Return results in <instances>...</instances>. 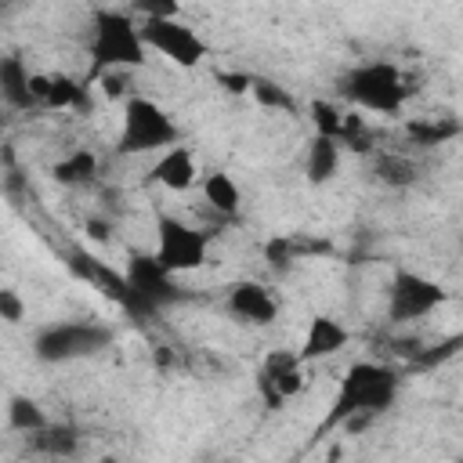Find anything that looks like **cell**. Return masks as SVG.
I'll list each match as a JSON object with an SVG mask.
<instances>
[{
  "label": "cell",
  "instance_id": "obj_21",
  "mask_svg": "<svg viewBox=\"0 0 463 463\" xmlns=\"http://www.w3.org/2000/svg\"><path fill=\"white\" fill-rule=\"evenodd\" d=\"M51 420H47V412L40 409V402L36 398H29V394H11L7 398V427L14 430V434H33V430H40V427H47Z\"/></svg>",
  "mask_w": 463,
  "mask_h": 463
},
{
  "label": "cell",
  "instance_id": "obj_14",
  "mask_svg": "<svg viewBox=\"0 0 463 463\" xmlns=\"http://www.w3.org/2000/svg\"><path fill=\"white\" fill-rule=\"evenodd\" d=\"M152 181L163 184L166 192H188L195 181H199V170H195V159H192V148L188 145H170L163 148L159 163L152 166Z\"/></svg>",
  "mask_w": 463,
  "mask_h": 463
},
{
  "label": "cell",
  "instance_id": "obj_32",
  "mask_svg": "<svg viewBox=\"0 0 463 463\" xmlns=\"http://www.w3.org/2000/svg\"><path fill=\"white\" fill-rule=\"evenodd\" d=\"M87 232H90V239H109V224L105 221H87Z\"/></svg>",
  "mask_w": 463,
  "mask_h": 463
},
{
  "label": "cell",
  "instance_id": "obj_8",
  "mask_svg": "<svg viewBox=\"0 0 463 463\" xmlns=\"http://www.w3.org/2000/svg\"><path fill=\"white\" fill-rule=\"evenodd\" d=\"M441 300H445V289L434 279L402 268V271H394L391 289H387V315H391V322H416V318L430 315Z\"/></svg>",
  "mask_w": 463,
  "mask_h": 463
},
{
  "label": "cell",
  "instance_id": "obj_6",
  "mask_svg": "<svg viewBox=\"0 0 463 463\" xmlns=\"http://www.w3.org/2000/svg\"><path fill=\"white\" fill-rule=\"evenodd\" d=\"M210 253V235L192 228L188 221L174 217V213H159L156 217V260L170 271V275H184L206 264Z\"/></svg>",
  "mask_w": 463,
  "mask_h": 463
},
{
  "label": "cell",
  "instance_id": "obj_17",
  "mask_svg": "<svg viewBox=\"0 0 463 463\" xmlns=\"http://www.w3.org/2000/svg\"><path fill=\"white\" fill-rule=\"evenodd\" d=\"M336 166H340V145H336V137L315 134L311 145H307V163H304L307 181L311 184H326L336 174Z\"/></svg>",
  "mask_w": 463,
  "mask_h": 463
},
{
  "label": "cell",
  "instance_id": "obj_30",
  "mask_svg": "<svg viewBox=\"0 0 463 463\" xmlns=\"http://www.w3.org/2000/svg\"><path fill=\"white\" fill-rule=\"evenodd\" d=\"M123 72H127V69H105V72H98V76H101V90H105V98H123V94H127V80H123Z\"/></svg>",
  "mask_w": 463,
  "mask_h": 463
},
{
  "label": "cell",
  "instance_id": "obj_33",
  "mask_svg": "<svg viewBox=\"0 0 463 463\" xmlns=\"http://www.w3.org/2000/svg\"><path fill=\"white\" fill-rule=\"evenodd\" d=\"M0 134H4V119H0Z\"/></svg>",
  "mask_w": 463,
  "mask_h": 463
},
{
  "label": "cell",
  "instance_id": "obj_1",
  "mask_svg": "<svg viewBox=\"0 0 463 463\" xmlns=\"http://www.w3.org/2000/svg\"><path fill=\"white\" fill-rule=\"evenodd\" d=\"M398 373L391 365H380V362H354L347 369V376L340 380V391L333 398V409L322 423V430L329 427H340L347 416H369L376 420L380 412H387L398 398Z\"/></svg>",
  "mask_w": 463,
  "mask_h": 463
},
{
  "label": "cell",
  "instance_id": "obj_4",
  "mask_svg": "<svg viewBox=\"0 0 463 463\" xmlns=\"http://www.w3.org/2000/svg\"><path fill=\"white\" fill-rule=\"evenodd\" d=\"M177 141H181V127L174 123V116L163 105H156L145 94H130L123 101V127H119V141H116L119 156L163 152Z\"/></svg>",
  "mask_w": 463,
  "mask_h": 463
},
{
  "label": "cell",
  "instance_id": "obj_12",
  "mask_svg": "<svg viewBox=\"0 0 463 463\" xmlns=\"http://www.w3.org/2000/svg\"><path fill=\"white\" fill-rule=\"evenodd\" d=\"M228 311L253 326H271L279 318V300L260 282H235L228 289Z\"/></svg>",
  "mask_w": 463,
  "mask_h": 463
},
{
  "label": "cell",
  "instance_id": "obj_3",
  "mask_svg": "<svg viewBox=\"0 0 463 463\" xmlns=\"http://www.w3.org/2000/svg\"><path fill=\"white\" fill-rule=\"evenodd\" d=\"M90 65L94 72L105 69H141L145 65V40L137 33V22L123 11H98L90 22Z\"/></svg>",
  "mask_w": 463,
  "mask_h": 463
},
{
  "label": "cell",
  "instance_id": "obj_22",
  "mask_svg": "<svg viewBox=\"0 0 463 463\" xmlns=\"http://www.w3.org/2000/svg\"><path fill=\"white\" fill-rule=\"evenodd\" d=\"M94 174H98V156H94L90 148H76L72 156H65V159L54 163V177H58V184H69V188L94 181Z\"/></svg>",
  "mask_w": 463,
  "mask_h": 463
},
{
  "label": "cell",
  "instance_id": "obj_25",
  "mask_svg": "<svg viewBox=\"0 0 463 463\" xmlns=\"http://www.w3.org/2000/svg\"><path fill=\"white\" fill-rule=\"evenodd\" d=\"M311 123H315V134L336 137L340 134V123H344V112L333 101H311Z\"/></svg>",
  "mask_w": 463,
  "mask_h": 463
},
{
  "label": "cell",
  "instance_id": "obj_24",
  "mask_svg": "<svg viewBox=\"0 0 463 463\" xmlns=\"http://www.w3.org/2000/svg\"><path fill=\"white\" fill-rule=\"evenodd\" d=\"M405 134L420 145V148H430V145H441V141H452L459 134V119H438V123H409Z\"/></svg>",
  "mask_w": 463,
  "mask_h": 463
},
{
  "label": "cell",
  "instance_id": "obj_10",
  "mask_svg": "<svg viewBox=\"0 0 463 463\" xmlns=\"http://www.w3.org/2000/svg\"><path fill=\"white\" fill-rule=\"evenodd\" d=\"M69 268H72L80 279H87L90 286H98L109 300H116L127 315H134V318H145V315H148V307L134 297V289H130L127 275H123V271H116V268H109L105 260H98V257H90V253L72 250V253H69Z\"/></svg>",
  "mask_w": 463,
  "mask_h": 463
},
{
  "label": "cell",
  "instance_id": "obj_2",
  "mask_svg": "<svg viewBox=\"0 0 463 463\" xmlns=\"http://www.w3.org/2000/svg\"><path fill=\"white\" fill-rule=\"evenodd\" d=\"M340 94L347 101H354L365 112H380V116H398L405 98L412 94V87H405V76L398 65L391 61H362L351 65L340 76Z\"/></svg>",
  "mask_w": 463,
  "mask_h": 463
},
{
  "label": "cell",
  "instance_id": "obj_29",
  "mask_svg": "<svg viewBox=\"0 0 463 463\" xmlns=\"http://www.w3.org/2000/svg\"><path fill=\"white\" fill-rule=\"evenodd\" d=\"M264 253H268V264H271L275 271L289 268V260H293V246H289V239H271V242L264 246Z\"/></svg>",
  "mask_w": 463,
  "mask_h": 463
},
{
  "label": "cell",
  "instance_id": "obj_9",
  "mask_svg": "<svg viewBox=\"0 0 463 463\" xmlns=\"http://www.w3.org/2000/svg\"><path fill=\"white\" fill-rule=\"evenodd\" d=\"M257 387L268 409H279L286 398H297L304 391V362L297 358V351H286V347L268 351L257 373Z\"/></svg>",
  "mask_w": 463,
  "mask_h": 463
},
{
  "label": "cell",
  "instance_id": "obj_27",
  "mask_svg": "<svg viewBox=\"0 0 463 463\" xmlns=\"http://www.w3.org/2000/svg\"><path fill=\"white\" fill-rule=\"evenodd\" d=\"M0 318H4L7 326H18V322L25 318V300H22V293L11 289V286H0Z\"/></svg>",
  "mask_w": 463,
  "mask_h": 463
},
{
  "label": "cell",
  "instance_id": "obj_7",
  "mask_svg": "<svg viewBox=\"0 0 463 463\" xmlns=\"http://www.w3.org/2000/svg\"><path fill=\"white\" fill-rule=\"evenodd\" d=\"M137 33H141L148 51L163 54L177 69H195L206 58V40L192 25H184L181 18H141Z\"/></svg>",
  "mask_w": 463,
  "mask_h": 463
},
{
  "label": "cell",
  "instance_id": "obj_5",
  "mask_svg": "<svg viewBox=\"0 0 463 463\" xmlns=\"http://www.w3.org/2000/svg\"><path fill=\"white\" fill-rule=\"evenodd\" d=\"M109 344H112V329L101 322H51L36 333L33 354L40 362H72L98 354Z\"/></svg>",
  "mask_w": 463,
  "mask_h": 463
},
{
  "label": "cell",
  "instance_id": "obj_11",
  "mask_svg": "<svg viewBox=\"0 0 463 463\" xmlns=\"http://www.w3.org/2000/svg\"><path fill=\"white\" fill-rule=\"evenodd\" d=\"M127 282L134 289V297L148 307V315H156L163 304H170L177 297V286H174V275L156 260V253H134L127 260Z\"/></svg>",
  "mask_w": 463,
  "mask_h": 463
},
{
  "label": "cell",
  "instance_id": "obj_23",
  "mask_svg": "<svg viewBox=\"0 0 463 463\" xmlns=\"http://www.w3.org/2000/svg\"><path fill=\"white\" fill-rule=\"evenodd\" d=\"M373 170H376V181H383L391 188H405L416 181V163L405 156H380Z\"/></svg>",
  "mask_w": 463,
  "mask_h": 463
},
{
  "label": "cell",
  "instance_id": "obj_15",
  "mask_svg": "<svg viewBox=\"0 0 463 463\" xmlns=\"http://www.w3.org/2000/svg\"><path fill=\"white\" fill-rule=\"evenodd\" d=\"M0 101L14 112L33 109V90H29V65L22 61V54H4L0 58Z\"/></svg>",
  "mask_w": 463,
  "mask_h": 463
},
{
  "label": "cell",
  "instance_id": "obj_18",
  "mask_svg": "<svg viewBox=\"0 0 463 463\" xmlns=\"http://www.w3.org/2000/svg\"><path fill=\"white\" fill-rule=\"evenodd\" d=\"M43 105L47 109H76V112H87L90 109V94H87V87L80 80H72L65 72H51Z\"/></svg>",
  "mask_w": 463,
  "mask_h": 463
},
{
  "label": "cell",
  "instance_id": "obj_26",
  "mask_svg": "<svg viewBox=\"0 0 463 463\" xmlns=\"http://www.w3.org/2000/svg\"><path fill=\"white\" fill-rule=\"evenodd\" d=\"M456 351H459V336H449V340H445V344H438V347H416L412 362H416V365H423V369H430V365H438V362L452 358Z\"/></svg>",
  "mask_w": 463,
  "mask_h": 463
},
{
  "label": "cell",
  "instance_id": "obj_28",
  "mask_svg": "<svg viewBox=\"0 0 463 463\" xmlns=\"http://www.w3.org/2000/svg\"><path fill=\"white\" fill-rule=\"evenodd\" d=\"M130 7L137 18H177L181 0H134Z\"/></svg>",
  "mask_w": 463,
  "mask_h": 463
},
{
  "label": "cell",
  "instance_id": "obj_31",
  "mask_svg": "<svg viewBox=\"0 0 463 463\" xmlns=\"http://www.w3.org/2000/svg\"><path fill=\"white\" fill-rule=\"evenodd\" d=\"M217 80L224 83L228 94H246L250 90V76L246 72H217Z\"/></svg>",
  "mask_w": 463,
  "mask_h": 463
},
{
  "label": "cell",
  "instance_id": "obj_16",
  "mask_svg": "<svg viewBox=\"0 0 463 463\" xmlns=\"http://www.w3.org/2000/svg\"><path fill=\"white\" fill-rule=\"evenodd\" d=\"M203 199H206V206L217 210L221 217H232V213H239V206H242V192H239L235 177L224 174V170H213V174L203 177Z\"/></svg>",
  "mask_w": 463,
  "mask_h": 463
},
{
  "label": "cell",
  "instance_id": "obj_19",
  "mask_svg": "<svg viewBox=\"0 0 463 463\" xmlns=\"http://www.w3.org/2000/svg\"><path fill=\"white\" fill-rule=\"evenodd\" d=\"M25 438H29V449L43 452V456H72L80 449V434L65 423H47V427H40Z\"/></svg>",
  "mask_w": 463,
  "mask_h": 463
},
{
  "label": "cell",
  "instance_id": "obj_20",
  "mask_svg": "<svg viewBox=\"0 0 463 463\" xmlns=\"http://www.w3.org/2000/svg\"><path fill=\"white\" fill-rule=\"evenodd\" d=\"M250 94L260 109L268 112H289V116H300V101L289 94V87L268 80V76H250Z\"/></svg>",
  "mask_w": 463,
  "mask_h": 463
},
{
  "label": "cell",
  "instance_id": "obj_13",
  "mask_svg": "<svg viewBox=\"0 0 463 463\" xmlns=\"http://www.w3.org/2000/svg\"><path fill=\"white\" fill-rule=\"evenodd\" d=\"M347 340H351L347 326H340L333 315H315V318L307 322V333H304V344H300L297 358H300V362L329 358V354H336L340 347H347Z\"/></svg>",
  "mask_w": 463,
  "mask_h": 463
}]
</instances>
